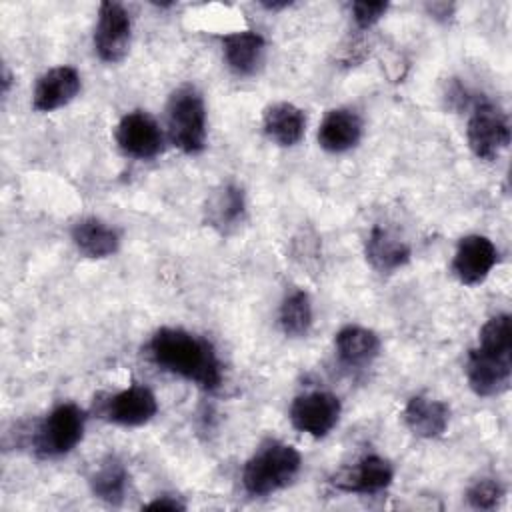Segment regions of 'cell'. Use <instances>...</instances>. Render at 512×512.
Segmentation results:
<instances>
[{
  "label": "cell",
  "mask_w": 512,
  "mask_h": 512,
  "mask_svg": "<svg viewBox=\"0 0 512 512\" xmlns=\"http://www.w3.org/2000/svg\"><path fill=\"white\" fill-rule=\"evenodd\" d=\"M246 198L240 186L222 184L206 200L204 220L218 234L228 236L244 222Z\"/></svg>",
  "instance_id": "14"
},
{
  "label": "cell",
  "mask_w": 512,
  "mask_h": 512,
  "mask_svg": "<svg viewBox=\"0 0 512 512\" xmlns=\"http://www.w3.org/2000/svg\"><path fill=\"white\" fill-rule=\"evenodd\" d=\"M502 498L504 488L494 478H480L466 492V500L474 510H494Z\"/></svg>",
  "instance_id": "25"
},
{
  "label": "cell",
  "mask_w": 512,
  "mask_h": 512,
  "mask_svg": "<svg viewBox=\"0 0 512 512\" xmlns=\"http://www.w3.org/2000/svg\"><path fill=\"white\" fill-rule=\"evenodd\" d=\"M86 414L74 402L58 404L38 426L34 450L42 458H58L72 452L84 436Z\"/></svg>",
  "instance_id": "4"
},
{
  "label": "cell",
  "mask_w": 512,
  "mask_h": 512,
  "mask_svg": "<svg viewBox=\"0 0 512 512\" xmlns=\"http://www.w3.org/2000/svg\"><path fill=\"white\" fill-rule=\"evenodd\" d=\"M312 318V302L304 290H294L282 300L278 320L286 336H306L312 328Z\"/></svg>",
  "instance_id": "23"
},
{
  "label": "cell",
  "mask_w": 512,
  "mask_h": 512,
  "mask_svg": "<svg viewBox=\"0 0 512 512\" xmlns=\"http://www.w3.org/2000/svg\"><path fill=\"white\" fill-rule=\"evenodd\" d=\"M496 260L498 250L490 238L480 234H468L460 238L456 246L452 258V272L462 284L476 286L488 278Z\"/></svg>",
  "instance_id": "10"
},
{
  "label": "cell",
  "mask_w": 512,
  "mask_h": 512,
  "mask_svg": "<svg viewBox=\"0 0 512 512\" xmlns=\"http://www.w3.org/2000/svg\"><path fill=\"white\" fill-rule=\"evenodd\" d=\"M478 348L496 352V354H512V320L510 314H496L486 320L478 334Z\"/></svg>",
  "instance_id": "24"
},
{
  "label": "cell",
  "mask_w": 512,
  "mask_h": 512,
  "mask_svg": "<svg viewBox=\"0 0 512 512\" xmlns=\"http://www.w3.org/2000/svg\"><path fill=\"white\" fill-rule=\"evenodd\" d=\"M158 412L156 396L148 386L132 384L106 402L104 414L118 426H142L150 422Z\"/></svg>",
  "instance_id": "12"
},
{
  "label": "cell",
  "mask_w": 512,
  "mask_h": 512,
  "mask_svg": "<svg viewBox=\"0 0 512 512\" xmlns=\"http://www.w3.org/2000/svg\"><path fill=\"white\" fill-rule=\"evenodd\" d=\"M132 20L120 2H102L94 28V50L100 60L114 64L124 60L130 50Z\"/></svg>",
  "instance_id": "6"
},
{
  "label": "cell",
  "mask_w": 512,
  "mask_h": 512,
  "mask_svg": "<svg viewBox=\"0 0 512 512\" xmlns=\"http://www.w3.org/2000/svg\"><path fill=\"white\" fill-rule=\"evenodd\" d=\"M300 452L284 442H266L244 464L242 486L250 496H268L286 488L300 472Z\"/></svg>",
  "instance_id": "2"
},
{
  "label": "cell",
  "mask_w": 512,
  "mask_h": 512,
  "mask_svg": "<svg viewBox=\"0 0 512 512\" xmlns=\"http://www.w3.org/2000/svg\"><path fill=\"white\" fill-rule=\"evenodd\" d=\"M466 378L476 396L490 398L506 392L512 378V354L472 348L466 360Z\"/></svg>",
  "instance_id": "8"
},
{
  "label": "cell",
  "mask_w": 512,
  "mask_h": 512,
  "mask_svg": "<svg viewBox=\"0 0 512 512\" xmlns=\"http://www.w3.org/2000/svg\"><path fill=\"white\" fill-rule=\"evenodd\" d=\"M144 508H146V510H172V512H174V510H184L186 504L180 502L176 496L164 494V496H158V498H154L152 502L144 504Z\"/></svg>",
  "instance_id": "27"
},
{
  "label": "cell",
  "mask_w": 512,
  "mask_h": 512,
  "mask_svg": "<svg viewBox=\"0 0 512 512\" xmlns=\"http://www.w3.org/2000/svg\"><path fill=\"white\" fill-rule=\"evenodd\" d=\"M340 400L332 392L314 390L294 398L290 406V422L296 430L312 436L324 438L340 420Z\"/></svg>",
  "instance_id": "7"
},
{
  "label": "cell",
  "mask_w": 512,
  "mask_h": 512,
  "mask_svg": "<svg viewBox=\"0 0 512 512\" xmlns=\"http://www.w3.org/2000/svg\"><path fill=\"white\" fill-rule=\"evenodd\" d=\"M388 10V2H352V18L358 28L374 26Z\"/></svg>",
  "instance_id": "26"
},
{
  "label": "cell",
  "mask_w": 512,
  "mask_h": 512,
  "mask_svg": "<svg viewBox=\"0 0 512 512\" xmlns=\"http://www.w3.org/2000/svg\"><path fill=\"white\" fill-rule=\"evenodd\" d=\"M262 128L264 134L278 146H294L304 136L306 116L292 102H276L264 110Z\"/></svg>",
  "instance_id": "19"
},
{
  "label": "cell",
  "mask_w": 512,
  "mask_h": 512,
  "mask_svg": "<svg viewBox=\"0 0 512 512\" xmlns=\"http://www.w3.org/2000/svg\"><path fill=\"white\" fill-rule=\"evenodd\" d=\"M264 38L258 32L242 30L222 38V54L236 76H254L264 60Z\"/></svg>",
  "instance_id": "18"
},
{
  "label": "cell",
  "mask_w": 512,
  "mask_h": 512,
  "mask_svg": "<svg viewBox=\"0 0 512 512\" xmlns=\"http://www.w3.org/2000/svg\"><path fill=\"white\" fill-rule=\"evenodd\" d=\"M468 146L480 160H494L510 144L508 116L492 102H478L466 126Z\"/></svg>",
  "instance_id": "5"
},
{
  "label": "cell",
  "mask_w": 512,
  "mask_h": 512,
  "mask_svg": "<svg viewBox=\"0 0 512 512\" xmlns=\"http://www.w3.org/2000/svg\"><path fill=\"white\" fill-rule=\"evenodd\" d=\"M10 80H12V76H10L8 68L4 66V68H2V94H8V88H10Z\"/></svg>",
  "instance_id": "28"
},
{
  "label": "cell",
  "mask_w": 512,
  "mask_h": 512,
  "mask_svg": "<svg viewBox=\"0 0 512 512\" xmlns=\"http://www.w3.org/2000/svg\"><path fill=\"white\" fill-rule=\"evenodd\" d=\"M262 6L268 10H280V8L290 6V2H262Z\"/></svg>",
  "instance_id": "29"
},
{
  "label": "cell",
  "mask_w": 512,
  "mask_h": 512,
  "mask_svg": "<svg viewBox=\"0 0 512 512\" xmlns=\"http://www.w3.org/2000/svg\"><path fill=\"white\" fill-rule=\"evenodd\" d=\"M392 464L376 454L364 456L354 466L342 468L332 476V486L348 494H378L392 484Z\"/></svg>",
  "instance_id": "11"
},
{
  "label": "cell",
  "mask_w": 512,
  "mask_h": 512,
  "mask_svg": "<svg viewBox=\"0 0 512 512\" xmlns=\"http://www.w3.org/2000/svg\"><path fill=\"white\" fill-rule=\"evenodd\" d=\"M338 360L350 368L368 366L380 354V338L364 326H344L334 338Z\"/></svg>",
  "instance_id": "21"
},
{
  "label": "cell",
  "mask_w": 512,
  "mask_h": 512,
  "mask_svg": "<svg viewBox=\"0 0 512 512\" xmlns=\"http://www.w3.org/2000/svg\"><path fill=\"white\" fill-rule=\"evenodd\" d=\"M80 92V74L72 66H56L46 70L34 86L32 106L38 112H52L76 98Z\"/></svg>",
  "instance_id": "13"
},
{
  "label": "cell",
  "mask_w": 512,
  "mask_h": 512,
  "mask_svg": "<svg viewBox=\"0 0 512 512\" xmlns=\"http://www.w3.org/2000/svg\"><path fill=\"white\" fill-rule=\"evenodd\" d=\"M364 254L368 264L380 274H392L410 262V246L382 226H374L366 238Z\"/></svg>",
  "instance_id": "15"
},
{
  "label": "cell",
  "mask_w": 512,
  "mask_h": 512,
  "mask_svg": "<svg viewBox=\"0 0 512 512\" xmlns=\"http://www.w3.org/2000/svg\"><path fill=\"white\" fill-rule=\"evenodd\" d=\"M152 360L198 388L212 392L222 384V364L214 346L182 328H160L148 344Z\"/></svg>",
  "instance_id": "1"
},
{
  "label": "cell",
  "mask_w": 512,
  "mask_h": 512,
  "mask_svg": "<svg viewBox=\"0 0 512 512\" xmlns=\"http://www.w3.org/2000/svg\"><path fill=\"white\" fill-rule=\"evenodd\" d=\"M72 242L86 258H108L118 252V232L100 218H82L72 226Z\"/></svg>",
  "instance_id": "20"
},
{
  "label": "cell",
  "mask_w": 512,
  "mask_h": 512,
  "mask_svg": "<svg viewBox=\"0 0 512 512\" xmlns=\"http://www.w3.org/2000/svg\"><path fill=\"white\" fill-rule=\"evenodd\" d=\"M126 484H128V472L124 464L116 458L104 460L90 476L92 494L104 500L106 504H114V506L124 500Z\"/></svg>",
  "instance_id": "22"
},
{
  "label": "cell",
  "mask_w": 512,
  "mask_h": 512,
  "mask_svg": "<svg viewBox=\"0 0 512 512\" xmlns=\"http://www.w3.org/2000/svg\"><path fill=\"white\" fill-rule=\"evenodd\" d=\"M116 142L126 156L138 160H150L164 148V136L158 122L142 110L128 112L120 118L116 126Z\"/></svg>",
  "instance_id": "9"
},
{
  "label": "cell",
  "mask_w": 512,
  "mask_h": 512,
  "mask_svg": "<svg viewBox=\"0 0 512 512\" xmlns=\"http://www.w3.org/2000/svg\"><path fill=\"white\" fill-rule=\"evenodd\" d=\"M362 138V120L350 108L330 110L318 128V144L326 152L340 154L354 148Z\"/></svg>",
  "instance_id": "17"
},
{
  "label": "cell",
  "mask_w": 512,
  "mask_h": 512,
  "mask_svg": "<svg viewBox=\"0 0 512 512\" xmlns=\"http://www.w3.org/2000/svg\"><path fill=\"white\" fill-rule=\"evenodd\" d=\"M404 424L418 438H438L446 432L450 422V408L442 400L428 396H412L404 406Z\"/></svg>",
  "instance_id": "16"
},
{
  "label": "cell",
  "mask_w": 512,
  "mask_h": 512,
  "mask_svg": "<svg viewBox=\"0 0 512 512\" xmlns=\"http://www.w3.org/2000/svg\"><path fill=\"white\" fill-rule=\"evenodd\" d=\"M168 136L184 154H198L206 146V106L202 94L190 86H178L166 106Z\"/></svg>",
  "instance_id": "3"
}]
</instances>
